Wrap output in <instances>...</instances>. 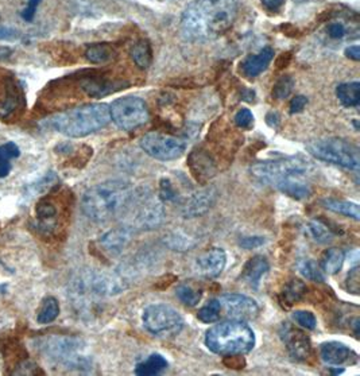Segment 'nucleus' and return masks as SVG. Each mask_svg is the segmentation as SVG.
Here are the masks:
<instances>
[{"label": "nucleus", "instance_id": "obj_44", "mask_svg": "<svg viewBox=\"0 0 360 376\" xmlns=\"http://www.w3.org/2000/svg\"><path fill=\"white\" fill-rule=\"evenodd\" d=\"M40 3H41V0H28L27 1V6L22 11V18L26 22H33Z\"/></svg>", "mask_w": 360, "mask_h": 376}, {"label": "nucleus", "instance_id": "obj_53", "mask_svg": "<svg viewBox=\"0 0 360 376\" xmlns=\"http://www.w3.org/2000/svg\"><path fill=\"white\" fill-rule=\"evenodd\" d=\"M343 373H344V370H343V368H341V370H331V374H332V375H338V374H343Z\"/></svg>", "mask_w": 360, "mask_h": 376}, {"label": "nucleus", "instance_id": "obj_25", "mask_svg": "<svg viewBox=\"0 0 360 376\" xmlns=\"http://www.w3.org/2000/svg\"><path fill=\"white\" fill-rule=\"evenodd\" d=\"M167 360L161 354H152L146 360L138 363L136 367V375L153 376L161 374L167 368Z\"/></svg>", "mask_w": 360, "mask_h": 376}, {"label": "nucleus", "instance_id": "obj_16", "mask_svg": "<svg viewBox=\"0 0 360 376\" xmlns=\"http://www.w3.org/2000/svg\"><path fill=\"white\" fill-rule=\"evenodd\" d=\"M320 357L321 360L334 367H343V366H352L358 363L359 356L358 354L338 341H327L320 345Z\"/></svg>", "mask_w": 360, "mask_h": 376}, {"label": "nucleus", "instance_id": "obj_49", "mask_svg": "<svg viewBox=\"0 0 360 376\" xmlns=\"http://www.w3.org/2000/svg\"><path fill=\"white\" fill-rule=\"evenodd\" d=\"M345 56L350 58V60H354V61H359L360 60V47L358 44L355 46H350L345 49Z\"/></svg>", "mask_w": 360, "mask_h": 376}, {"label": "nucleus", "instance_id": "obj_3", "mask_svg": "<svg viewBox=\"0 0 360 376\" xmlns=\"http://www.w3.org/2000/svg\"><path fill=\"white\" fill-rule=\"evenodd\" d=\"M129 181L110 179L90 186L83 195V213L95 222H106L122 216L134 193Z\"/></svg>", "mask_w": 360, "mask_h": 376}, {"label": "nucleus", "instance_id": "obj_13", "mask_svg": "<svg viewBox=\"0 0 360 376\" xmlns=\"http://www.w3.org/2000/svg\"><path fill=\"white\" fill-rule=\"evenodd\" d=\"M219 192L215 186H206L183 201L181 206V213L185 219H196L206 215L216 204Z\"/></svg>", "mask_w": 360, "mask_h": 376}, {"label": "nucleus", "instance_id": "obj_54", "mask_svg": "<svg viewBox=\"0 0 360 376\" xmlns=\"http://www.w3.org/2000/svg\"><path fill=\"white\" fill-rule=\"evenodd\" d=\"M354 124H355V129H357V130H359V123H358V120H355V122H354Z\"/></svg>", "mask_w": 360, "mask_h": 376}, {"label": "nucleus", "instance_id": "obj_26", "mask_svg": "<svg viewBox=\"0 0 360 376\" xmlns=\"http://www.w3.org/2000/svg\"><path fill=\"white\" fill-rule=\"evenodd\" d=\"M189 165H190L193 174L200 181L208 179L215 174L213 162L209 159L208 155H205L204 153H193L190 155Z\"/></svg>", "mask_w": 360, "mask_h": 376}, {"label": "nucleus", "instance_id": "obj_30", "mask_svg": "<svg viewBox=\"0 0 360 376\" xmlns=\"http://www.w3.org/2000/svg\"><path fill=\"white\" fill-rule=\"evenodd\" d=\"M130 54H131V58H133L134 64L139 69H147L153 63L152 46L145 40L138 41L136 44H134V46L130 50Z\"/></svg>", "mask_w": 360, "mask_h": 376}, {"label": "nucleus", "instance_id": "obj_28", "mask_svg": "<svg viewBox=\"0 0 360 376\" xmlns=\"http://www.w3.org/2000/svg\"><path fill=\"white\" fill-rule=\"evenodd\" d=\"M162 242L167 248H170L173 251H179V252L192 250L197 244V242L195 240V238L189 236L188 234H185L182 231L169 232L167 235L163 236Z\"/></svg>", "mask_w": 360, "mask_h": 376}, {"label": "nucleus", "instance_id": "obj_1", "mask_svg": "<svg viewBox=\"0 0 360 376\" xmlns=\"http://www.w3.org/2000/svg\"><path fill=\"white\" fill-rule=\"evenodd\" d=\"M315 170L313 163L302 155L261 161L249 167L251 176L258 182L272 186L294 199L311 197V177Z\"/></svg>", "mask_w": 360, "mask_h": 376}, {"label": "nucleus", "instance_id": "obj_23", "mask_svg": "<svg viewBox=\"0 0 360 376\" xmlns=\"http://www.w3.org/2000/svg\"><path fill=\"white\" fill-rule=\"evenodd\" d=\"M344 259H345L344 252L340 248H336V247L327 248L321 255L320 268L322 270V272L328 275H335L344 265Z\"/></svg>", "mask_w": 360, "mask_h": 376}, {"label": "nucleus", "instance_id": "obj_27", "mask_svg": "<svg viewBox=\"0 0 360 376\" xmlns=\"http://www.w3.org/2000/svg\"><path fill=\"white\" fill-rule=\"evenodd\" d=\"M336 96L344 107L352 108L360 104V83H344L336 88Z\"/></svg>", "mask_w": 360, "mask_h": 376}, {"label": "nucleus", "instance_id": "obj_52", "mask_svg": "<svg viewBox=\"0 0 360 376\" xmlns=\"http://www.w3.org/2000/svg\"><path fill=\"white\" fill-rule=\"evenodd\" d=\"M254 96H255V92L251 90V89H246V90L243 92V99L247 100V101H252V100H254Z\"/></svg>", "mask_w": 360, "mask_h": 376}, {"label": "nucleus", "instance_id": "obj_17", "mask_svg": "<svg viewBox=\"0 0 360 376\" xmlns=\"http://www.w3.org/2000/svg\"><path fill=\"white\" fill-rule=\"evenodd\" d=\"M133 232L126 227H117L103 234L99 239L100 250H103L110 256H117L131 242Z\"/></svg>", "mask_w": 360, "mask_h": 376}, {"label": "nucleus", "instance_id": "obj_2", "mask_svg": "<svg viewBox=\"0 0 360 376\" xmlns=\"http://www.w3.org/2000/svg\"><path fill=\"white\" fill-rule=\"evenodd\" d=\"M236 17V0H195L182 14L181 28L192 42H209L224 35Z\"/></svg>", "mask_w": 360, "mask_h": 376}, {"label": "nucleus", "instance_id": "obj_42", "mask_svg": "<svg viewBox=\"0 0 360 376\" xmlns=\"http://www.w3.org/2000/svg\"><path fill=\"white\" fill-rule=\"evenodd\" d=\"M223 363L228 368H232V370H243L246 367V360H245L243 354L224 356Z\"/></svg>", "mask_w": 360, "mask_h": 376}, {"label": "nucleus", "instance_id": "obj_34", "mask_svg": "<svg viewBox=\"0 0 360 376\" xmlns=\"http://www.w3.org/2000/svg\"><path fill=\"white\" fill-rule=\"evenodd\" d=\"M176 295L185 306L193 308V306L199 305V302L202 301L203 293H202V290H199L192 285L182 284L176 288Z\"/></svg>", "mask_w": 360, "mask_h": 376}, {"label": "nucleus", "instance_id": "obj_7", "mask_svg": "<svg viewBox=\"0 0 360 376\" xmlns=\"http://www.w3.org/2000/svg\"><path fill=\"white\" fill-rule=\"evenodd\" d=\"M123 227L133 231H152L165 220L163 202L149 189H134L122 213Z\"/></svg>", "mask_w": 360, "mask_h": 376}, {"label": "nucleus", "instance_id": "obj_45", "mask_svg": "<svg viewBox=\"0 0 360 376\" xmlns=\"http://www.w3.org/2000/svg\"><path fill=\"white\" fill-rule=\"evenodd\" d=\"M345 34H347V30L343 23L334 22L328 26V35L332 40H341Z\"/></svg>", "mask_w": 360, "mask_h": 376}, {"label": "nucleus", "instance_id": "obj_22", "mask_svg": "<svg viewBox=\"0 0 360 376\" xmlns=\"http://www.w3.org/2000/svg\"><path fill=\"white\" fill-rule=\"evenodd\" d=\"M321 204L324 208H327L328 211L334 213L350 218L355 222L360 220L359 205L357 202L347 201V199H324L321 201Z\"/></svg>", "mask_w": 360, "mask_h": 376}, {"label": "nucleus", "instance_id": "obj_36", "mask_svg": "<svg viewBox=\"0 0 360 376\" xmlns=\"http://www.w3.org/2000/svg\"><path fill=\"white\" fill-rule=\"evenodd\" d=\"M222 306L219 300H211L206 305H204L197 313V318L204 324H213L220 320Z\"/></svg>", "mask_w": 360, "mask_h": 376}, {"label": "nucleus", "instance_id": "obj_19", "mask_svg": "<svg viewBox=\"0 0 360 376\" xmlns=\"http://www.w3.org/2000/svg\"><path fill=\"white\" fill-rule=\"evenodd\" d=\"M274 58V50L271 47H265L258 54H251L242 63V72L246 77H258L263 70H266Z\"/></svg>", "mask_w": 360, "mask_h": 376}, {"label": "nucleus", "instance_id": "obj_47", "mask_svg": "<svg viewBox=\"0 0 360 376\" xmlns=\"http://www.w3.org/2000/svg\"><path fill=\"white\" fill-rule=\"evenodd\" d=\"M19 37V33L11 27L0 26V41H15Z\"/></svg>", "mask_w": 360, "mask_h": 376}, {"label": "nucleus", "instance_id": "obj_4", "mask_svg": "<svg viewBox=\"0 0 360 376\" xmlns=\"http://www.w3.org/2000/svg\"><path fill=\"white\" fill-rule=\"evenodd\" d=\"M111 122L110 106L104 103L84 104L60 112L47 120V124L69 138H84L97 133Z\"/></svg>", "mask_w": 360, "mask_h": 376}, {"label": "nucleus", "instance_id": "obj_5", "mask_svg": "<svg viewBox=\"0 0 360 376\" xmlns=\"http://www.w3.org/2000/svg\"><path fill=\"white\" fill-rule=\"evenodd\" d=\"M206 348L219 356L246 354L255 347V333L246 321L227 320L205 333Z\"/></svg>", "mask_w": 360, "mask_h": 376}, {"label": "nucleus", "instance_id": "obj_29", "mask_svg": "<svg viewBox=\"0 0 360 376\" xmlns=\"http://www.w3.org/2000/svg\"><path fill=\"white\" fill-rule=\"evenodd\" d=\"M306 290H308L306 285L302 281L292 279L285 285V288H282L281 301L286 306H293L294 304L304 300V297L306 295Z\"/></svg>", "mask_w": 360, "mask_h": 376}, {"label": "nucleus", "instance_id": "obj_43", "mask_svg": "<svg viewBox=\"0 0 360 376\" xmlns=\"http://www.w3.org/2000/svg\"><path fill=\"white\" fill-rule=\"evenodd\" d=\"M265 243H266V239L263 236H245L240 239L239 245L245 250H255V248L262 247Z\"/></svg>", "mask_w": 360, "mask_h": 376}, {"label": "nucleus", "instance_id": "obj_35", "mask_svg": "<svg viewBox=\"0 0 360 376\" xmlns=\"http://www.w3.org/2000/svg\"><path fill=\"white\" fill-rule=\"evenodd\" d=\"M298 271L308 281H313V282H324L325 281V275H324L322 270L320 268V265H317L313 259H302V261H300Z\"/></svg>", "mask_w": 360, "mask_h": 376}, {"label": "nucleus", "instance_id": "obj_32", "mask_svg": "<svg viewBox=\"0 0 360 376\" xmlns=\"http://www.w3.org/2000/svg\"><path fill=\"white\" fill-rule=\"evenodd\" d=\"M60 314V304L57 301V298L54 297H46L45 300L42 301V305L38 310V314H37V321L38 324H50L53 322Z\"/></svg>", "mask_w": 360, "mask_h": 376}, {"label": "nucleus", "instance_id": "obj_24", "mask_svg": "<svg viewBox=\"0 0 360 376\" xmlns=\"http://www.w3.org/2000/svg\"><path fill=\"white\" fill-rule=\"evenodd\" d=\"M308 234L311 235V238L315 240L316 243L318 244H329L332 243V240L336 236V231H334V228L322 219H313L308 222Z\"/></svg>", "mask_w": 360, "mask_h": 376}, {"label": "nucleus", "instance_id": "obj_12", "mask_svg": "<svg viewBox=\"0 0 360 376\" xmlns=\"http://www.w3.org/2000/svg\"><path fill=\"white\" fill-rule=\"evenodd\" d=\"M228 320H240V321H251L258 317L259 306L255 300L249 298L245 294H223L218 298Z\"/></svg>", "mask_w": 360, "mask_h": 376}, {"label": "nucleus", "instance_id": "obj_39", "mask_svg": "<svg viewBox=\"0 0 360 376\" xmlns=\"http://www.w3.org/2000/svg\"><path fill=\"white\" fill-rule=\"evenodd\" d=\"M293 320L302 328L308 331H315L317 328V320L315 314L309 310H295L293 313Z\"/></svg>", "mask_w": 360, "mask_h": 376}, {"label": "nucleus", "instance_id": "obj_40", "mask_svg": "<svg viewBox=\"0 0 360 376\" xmlns=\"http://www.w3.org/2000/svg\"><path fill=\"white\" fill-rule=\"evenodd\" d=\"M234 120H235V124L243 130H249L254 126V115L248 108H242L236 112Z\"/></svg>", "mask_w": 360, "mask_h": 376}, {"label": "nucleus", "instance_id": "obj_48", "mask_svg": "<svg viewBox=\"0 0 360 376\" xmlns=\"http://www.w3.org/2000/svg\"><path fill=\"white\" fill-rule=\"evenodd\" d=\"M261 1H262V6L268 11L275 13V11H279L284 7V4H285L286 0H261Z\"/></svg>", "mask_w": 360, "mask_h": 376}, {"label": "nucleus", "instance_id": "obj_18", "mask_svg": "<svg viewBox=\"0 0 360 376\" xmlns=\"http://www.w3.org/2000/svg\"><path fill=\"white\" fill-rule=\"evenodd\" d=\"M270 263L262 255H255L249 258L242 270V279L247 284L249 288L258 290L262 278L269 272Z\"/></svg>", "mask_w": 360, "mask_h": 376}, {"label": "nucleus", "instance_id": "obj_46", "mask_svg": "<svg viewBox=\"0 0 360 376\" xmlns=\"http://www.w3.org/2000/svg\"><path fill=\"white\" fill-rule=\"evenodd\" d=\"M308 104V99L302 95H298L295 97H293L292 101H291V113H300V112L304 111V108L306 107Z\"/></svg>", "mask_w": 360, "mask_h": 376}, {"label": "nucleus", "instance_id": "obj_15", "mask_svg": "<svg viewBox=\"0 0 360 376\" xmlns=\"http://www.w3.org/2000/svg\"><path fill=\"white\" fill-rule=\"evenodd\" d=\"M227 265V254L220 247H212L202 252L195 261L196 272L205 279L218 278Z\"/></svg>", "mask_w": 360, "mask_h": 376}, {"label": "nucleus", "instance_id": "obj_10", "mask_svg": "<svg viewBox=\"0 0 360 376\" xmlns=\"http://www.w3.org/2000/svg\"><path fill=\"white\" fill-rule=\"evenodd\" d=\"M111 120L123 131H134L145 126L150 117L145 100L136 96L116 99L110 106Z\"/></svg>", "mask_w": 360, "mask_h": 376}, {"label": "nucleus", "instance_id": "obj_9", "mask_svg": "<svg viewBox=\"0 0 360 376\" xmlns=\"http://www.w3.org/2000/svg\"><path fill=\"white\" fill-rule=\"evenodd\" d=\"M145 329L156 337L172 338L180 334L185 321L180 311L167 304H152L142 313Z\"/></svg>", "mask_w": 360, "mask_h": 376}, {"label": "nucleus", "instance_id": "obj_37", "mask_svg": "<svg viewBox=\"0 0 360 376\" xmlns=\"http://www.w3.org/2000/svg\"><path fill=\"white\" fill-rule=\"evenodd\" d=\"M158 199H161L162 202H176L180 199V193L176 189L172 179L165 177L159 181Z\"/></svg>", "mask_w": 360, "mask_h": 376}, {"label": "nucleus", "instance_id": "obj_21", "mask_svg": "<svg viewBox=\"0 0 360 376\" xmlns=\"http://www.w3.org/2000/svg\"><path fill=\"white\" fill-rule=\"evenodd\" d=\"M57 206L49 199H41L35 208L37 227L42 232H51L57 225Z\"/></svg>", "mask_w": 360, "mask_h": 376}, {"label": "nucleus", "instance_id": "obj_41", "mask_svg": "<svg viewBox=\"0 0 360 376\" xmlns=\"http://www.w3.org/2000/svg\"><path fill=\"white\" fill-rule=\"evenodd\" d=\"M345 288L348 290V293H352L355 295H358L360 291V270L359 267H354L352 270H350L348 275H347V281H345Z\"/></svg>", "mask_w": 360, "mask_h": 376}, {"label": "nucleus", "instance_id": "obj_6", "mask_svg": "<svg viewBox=\"0 0 360 376\" xmlns=\"http://www.w3.org/2000/svg\"><path fill=\"white\" fill-rule=\"evenodd\" d=\"M37 350L54 366L88 373L92 360L85 354V343L73 336H46L35 341Z\"/></svg>", "mask_w": 360, "mask_h": 376}, {"label": "nucleus", "instance_id": "obj_20", "mask_svg": "<svg viewBox=\"0 0 360 376\" xmlns=\"http://www.w3.org/2000/svg\"><path fill=\"white\" fill-rule=\"evenodd\" d=\"M129 85L126 81H111L104 79H87L81 81V88L90 97H103Z\"/></svg>", "mask_w": 360, "mask_h": 376}, {"label": "nucleus", "instance_id": "obj_14", "mask_svg": "<svg viewBox=\"0 0 360 376\" xmlns=\"http://www.w3.org/2000/svg\"><path fill=\"white\" fill-rule=\"evenodd\" d=\"M279 336L293 360L305 361L311 356L312 343L306 333L285 322L279 329Z\"/></svg>", "mask_w": 360, "mask_h": 376}, {"label": "nucleus", "instance_id": "obj_50", "mask_svg": "<svg viewBox=\"0 0 360 376\" xmlns=\"http://www.w3.org/2000/svg\"><path fill=\"white\" fill-rule=\"evenodd\" d=\"M279 122H281V116H279L278 112L271 111L266 115V123H268L270 127H272V129L278 127Z\"/></svg>", "mask_w": 360, "mask_h": 376}, {"label": "nucleus", "instance_id": "obj_8", "mask_svg": "<svg viewBox=\"0 0 360 376\" xmlns=\"http://www.w3.org/2000/svg\"><path fill=\"white\" fill-rule=\"evenodd\" d=\"M306 149L316 159L332 163L347 170L359 172L360 149L352 142L341 138H320L311 140Z\"/></svg>", "mask_w": 360, "mask_h": 376}, {"label": "nucleus", "instance_id": "obj_33", "mask_svg": "<svg viewBox=\"0 0 360 376\" xmlns=\"http://www.w3.org/2000/svg\"><path fill=\"white\" fill-rule=\"evenodd\" d=\"M85 57L92 64H104L113 60V49L107 44H90L85 51Z\"/></svg>", "mask_w": 360, "mask_h": 376}, {"label": "nucleus", "instance_id": "obj_38", "mask_svg": "<svg viewBox=\"0 0 360 376\" xmlns=\"http://www.w3.org/2000/svg\"><path fill=\"white\" fill-rule=\"evenodd\" d=\"M293 89H294V80L291 76H284L281 77L274 88H272V96L278 100H282V99H286L292 95Z\"/></svg>", "mask_w": 360, "mask_h": 376}, {"label": "nucleus", "instance_id": "obj_51", "mask_svg": "<svg viewBox=\"0 0 360 376\" xmlns=\"http://www.w3.org/2000/svg\"><path fill=\"white\" fill-rule=\"evenodd\" d=\"M13 54V50L7 46H0V61H4V60H8Z\"/></svg>", "mask_w": 360, "mask_h": 376}, {"label": "nucleus", "instance_id": "obj_31", "mask_svg": "<svg viewBox=\"0 0 360 376\" xmlns=\"http://www.w3.org/2000/svg\"><path fill=\"white\" fill-rule=\"evenodd\" d=\"M21 155L19 147L14 142H8L0 146V178L7 177L11 172L13 163L15 158Z\"/></svg>", "mask_w": 360, "mask_h": 376}, {"label": "nucleus", "instance_id": "obj_11", "mask_svg": "<svg viewBox=\"0 0 360 376\" xmlns=\"http://www.w3.org/2000/svg\"><path fill=\"white\" fill-rule=\"evenodd\" d=\"M140 149L158 161H174L186 152V143L173 135L162 133H149L142 136Z\"/></svg>", "mask_w": 360, "mask_h": 376}]
</instances>
